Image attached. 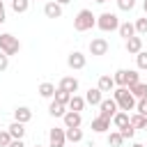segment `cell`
Listing matches in <instances>:
<instances>
[{
  "mask_svg": "<svg viewBox=\"0 0 147 147\" xmlns=\"http://www.w3.org/2000/svg\"><path fill=\"white\" fill-rule=\"evenodd\" d=\"M85 101H87L90 106H99V103L103 101V92H101L99 87H90L87 94H85Z\"/></svg>",
  "mask_w": 147,
  "mask_h": 147,
  "instance_id": "cell-12",
  "label": "cell"
},
{
  "mask_svg": "<svg viewBox=\"0 0 147 147\" xmlns=\"http://www.w3.org/2000/svg\"><path fill=\"white\" fill-rule=\"evenodd\" d=\"M0 51L7 53V55L11 57V55H16V53L21 51V41H18L14 34L5 32V34H0Z\"/></svg>",
  "mask_w": 147,
  "mask_h": 147,
  "instance_id": "cell-5",
  "label": "cell"
},
{
  "mask_svg": "<svg viewBox=\"0 0 147 147\" xmlns=\"http://www.w3.org/2000/svg\"><path fill=\"white\" fill-rule=\"evenodd\" d=\"M7 67H9V55H7V53H2V51H0V71H5V69H7Z\"/></svg>",
  "mask_w": 147,
  "mask_h": 147,
  "instance_id": "cell-36",
  "label": "cell"
},
{
  "mask_svg": "<svg viewBox=\"0 0 147 147\" xmlns=\"http://www.w3.org/2000/svg\"><path fill=\"white\" fill-rule=\"evenodd\" d=\"M85 96H78V94H71V99H69V103H67V108L69 110H76V113H80L83 108H85Z\"/></svg>",
  "mask_w": 147,
  "mask_h": 147,
  "instance_id": "cell-19",
  "label": "cell"
},
{
  "mask_svg": "<svg viewBox=\"0 0 147 147\" xmlns=\"http://www.w3.org/2000/svg\"><path fill=\"white\" fill-rule=\"evenodd\" d=\"M62 119H64V129H78V126L83 124V117H80V113H76V110H67Z\"/></svg>",
  "mask_w": 147,
  "mask_h": 147,
  "instance_id": "cell-10",
  "label": "cell"
},
{
  "mask_svg": "<svg viewBox=\"0 0 147 147\" xmlns=\"http://www.w3.org/2000/svg\"><path fill=\"white\" fill-rule=\"evenodd\" d=\"M44 14H46V18H60L62 16V5L55 2V0H48L44 5Z\"/></svg>",
  "mask_w": 147,
  "mask_h": 147,
  "instance_id": "cell-11",
  "label": "cell"
},
{
  "mask_svg": "<svg viewBox=\"0 0 147 147\" xmlns=\"http://www.w3.org/2000/svg\"><path fill=\"white\" fill-rule=\"evenodd\" d=\"M117 110H119V106H117V101H115V99H103V101L99 103V115H101V117H106V119H113Z\"/></svg>",
  "mask_w": 147,
  "mask_h": 147,
  "instance_id": "cell-6",
  "label": "cell"
},
{
  "mask_svg": "<svg viewBox=\"0 0 147 147\" xmlns=\"http://www.w3.org/2000/svg\"><path fill=\"white\" fill-rule=\"evenodd\" d=\"M48 147H64V142H67V131L64 129H51L48 131Z\"/></svg>",
  "mask_w": 147,
  "mask_h": 147,
  "instance_id": "cell-7",
  "label": "cell"
},
{
  "mask_svg": "<svg viewBox=\"0 0 147 147\" xmlns=\"http://www.w3.org/2000/svg\"><path fill=\"white\" fill-rule=\"evenodd\" d=\"M122 142H124V136L119 131H110L108 133V145L110 147H122Z\"/></svg>",
  "mask_w": 147,
  "mask_h": 147,
  "instance_id": "cell-26",
  "label": "cell"
},
{
  "mask_svg": "<svg viewBox=\"0 0 147 147\" xmlns=\"http://www.w3.org/2000/svg\"><path fill=\"white\" fill-rule=\"evenodd\" d=\"M129 90H131V94H133L136 99H147V83H136V85H131Z\"/></svg>",
  "mask_w": 147,
  "mask_h": 147,
  "instance_id": "cell-23",
  "label": "cell"
},
{
  "mask_svg": "<svg viewBox=\"0 0 147 147\" xmlns=\"http://www.w3.org/2000/svg\"><path fill=\"white\" fill-rule=\"evenodd\" d=\"M117 32H119V37L129 39V37H133V34H136V23H129V21H124V23H119Z\"/></svg>",
  "mask_w": 147,
  "mask_h": 147,
  "instance_id": "cell-21",
  "label": "cell"
},
{
  "mask_svg": "<svg viewBox=\"0 0 147 147\" xmlns=\"http://www.w3.org/2000/svg\"><path fill=\"white\" fill-rule=\"evenodd\" d=\"M131 147H145V145H142V142H133Z\"/></svg>",
  "mask_w": 147,
  "mask_h": 147,
  "instance_id": "cell-40",
  "label": "cell"
},
{
  "mask_svg": "<svg viewBox=\"0 0 147 147\" xmlns=\"http://www.w3.org/2000/svg\"><path fill=\"white\" fill-rule=\"evenodd\" d=\"M113 78H115V85L117 87H131V85L140 83V74L133 71V69H117Z\"/></svg>",
  "mask_w": 147,
  "mask_h": 147,
  "instance_id": "cell-3",
  "label": "cell"
},
{
  "mask_svg": "<svg viewBox=\"0 0 147 147\" xmlns=\"http://www.w3.org/2000/svg\"><path fill=\"white\" fill-rule=\"evenodd\" d=\"M136 113H140V115L147 117V99H138V103H136Z\"/></svg>",
  "mask_w": 147,
  "mask_h": 147,
  "instance_id": "cell-35",
  "label": "cell"
},
{
  "mask_svg": "<svg viewBox=\"0 0 147 147\" xmlns=\"http://www.w3.org/2000/svg\"><path fill=\"white\" fill-rule=\"evenodd\" d=\"M28 7H30V0H11V9L16 14H25Z\"/></svg>",
  "mask_w": 147,
  "mask_h": 147,
  "instance_id": "cell-27",
  "label": "cell"
},
{
  "mask_svg": "<svg viewBox=\"0 0 147 147\" xmlns=\"http://www.w3.org/2000/svg\"><path fill=\"white\" fill-rule=\"evenodd\" d=\"M67 131V140L69 142H80L83 140V129L78 126V129H64Z\"/></svg>",
  "mask_w": 147,
  "mask_h": 147,
  "instance_id": "cell-25",
  "label": "cell"
},
{
  "mask_svg": "<svg viewBox=\"0 0 147 147\" xmlns=\"http://www.w3.org/2000/svg\"><path fill=\"white\" fill-rule=\"evenodd\" d=\"M113 99L117 101V106H119V110H136V103H138V99L131 94V90L129 87H115L113 90Z\"/></svg>",
  "mask_w": 147,
  "mask_h": 147,
  "instance_id": "cell-1",
  "label": "cell"
},
{
  "mask_svg": "<svg viewBox=\"0 0 147 147\" xmlns=\"http://www.w3.org/2000/svg\"><path fill=\"white\" fill-rule=\"evenodd\" d=\"M11 140H14V138H11L9 131H0V147H9Z\"/></svg>",
  "mask_w": 147,
  "mask_h": 147,
  "instance_id": "cell-32",
  "label": "cell"
},
{
  "mask_svg": "<svg viewBox=\"0 0 147 147\" xmlns=\"http://www.w3.org/2000/svg\"><path fill=\"white\" fill-rule=\"evenodd\" d=\"M142 9H145V14H147V0H145V2H142Z\"/></svg>",
  "mask_w": 147,
  "mask_h": 147,
  "instance_id": "cell-41",
  "label": "cell"
},
{
  "mask_svg": "<svg viewBox=\"0 0 147 147\" xmlns=\"http://www.w3.org/2000/svg\"><path fill=\"white\" fill-rule=\"evenodd\" d=\"M67 64H69L71 69H85V64H87V57H85L80 51H74V53H69V57H67Z\"/></svg>",
  "mask_w": 147,
  "mask_h": 147,
  "instance_id": "cell-9",
  "label": "cell"
},
{
  "mask_svg": "<svg viewBox=\"0 0 147 147\" xmlns=\"http://www.w3.org/2000/svg\"><path fill=\"white\" fill-rule=\"evenodd\" d=\"M136 62H138V69H147V53L140 51V53L136 55Z\"/></svg>",
  "mask_w": 147,
  "mask_h": 147,
  "instance_id": "cell-34",
  "label": "cell"
},
{
  "mask_svg": "<svg viewBox=\"0 0 147 147\" xmlns=\"http://www.w3.org/2000/svg\"><path fill=\"white\" fill-rule=\"evenodd\" d=\"M55 2H60V5H67V2H71V0H55Z\"/></svg>",
  "mask_w": 147,
  "mask_h": 147,
  "instance_id": "cell-38",
  "label": "cell"
},
{
  "mask_svg": "<svg viewBox=\"0 0 147 147\" xmlns=\"http://www.w3.org/2000/svg\"><path fill=\"white\" fill-rule=\"evenodd\" d=\"M94 2H99V5H103V2H106V0H94Z\"/></svg>",
  "mask_w": 147,
  "mask_h": 147,
  "instance_id": "cell-42",
  "label": "cell"
},
{
  "mask_svg": "<svg viewBox=\"0 0 147 147\" xmlns=\"http://www.w3.org/2000/svg\"><path fill=\"white\" fill-rule=\"evenodd\" d=\"M131 124H133L136 129H145V126H147V117L140 115V113H133V115H131Z\"/></svg>",
  "mask_w": 147,
  "mask_h": 147,
  "instance_id": "cell-28",
  "label": "cell"
},
{
  "mask_svg": "<svg viewBox=\"0 0 147 147\" xmlns=\"http://www.w3.org/2000/svg\"><path fill=\"white\" fill-rule=\"evenodd\" d=\"M101 92H113L117 85H115V78L113 76H108V74H103V76H99V85H96Z\"/></svg>",
  "mask_w": 147,
  "mask_h": 147,
  "instance_id": "cell-14",
  "label": "cell"
},
{
  "mask_svg": "<svg viewBox=\"0 0 147 147\" xmlns=\"http://www.w3.org/2000/svg\"><path fill=\"white\" fill-rule=\"evenodd\" d=\"M108 129H110V119H106V117H101V115L92 119V131H94V133H106Z\"/></svg>",
  "mask_w": 147,
  "mask_h": 147,
  "instance_id": "cell-15",
  "label": "cell"
},
{
  "mask_svg": "<svg viewBox=\"0 0 147 147\" xmlns=\"http://www.w3.org/2000/svg\"><path fill=\"white\" fill-rule=\"evenodd\" d=\"M64 108H67L64 103H60V101H55V99H53V101H51V106H48V113H51L53 117H64V113H67Z\"/></svg>",
  "mask_w": 147,
  "mask_h": 147,
  "instance_id": "cell-22",
  "label": "cell"
},
{
  "mask_svg": "<svg viewBox=\"0 0 147 147\" xmlns=\"http://www.w3.org/2000/svg\"><path fill=\"white\" fill-rule=\"evenodd\" d=\"M7 131L11 133V138H21V140H23V136H25V124H23V122H16V119H14V122H11L9 126H7Z\"/></svg>",
  "mask_w": 147,
  "mask_h": 147,
  "instance_id": "cell-20",
  "label": "cell"
},
{
  "mask_svg": "<svg viewBox=\"0 0 147 147\" xmlns=\"http://www.w3.org/2000/svg\"><path fill=\"white\" fill-rule=\"evenodd\" d=\"M117 131L124 136V140H129V138H133V136H136V126H133V124H126L124 129H117Z\"/></svg>",
  "mask_w": 147,
  "mask_h": 147,
  "instance_id": "cell-30",
  "label": "cell"
},
{
  "mask_svg": "<svg viewBox=\"0 0 147 147\" xmlns=\"http://www.w3.org/2000/svg\"><path fill=\"white\" fill-rule=\"evenodd\" d=\"M39 96L53 99V96H55V85H53V83H41V85H39Z\"/></svg>",
  "mask_w": 147,
  "mask_h": 147,
  "instance_id": "cell-24",
  "label": "cell"
},
{
  "mask_svg": "<svg viewBox=\"0 0 147 147\" xmlns=\"http://www.w3.org/2000/svg\"><path fill=\"white\" fill-rule=\"evenodd\" d=\"M90 53L96 55V57H99V55H106V53H108V41H106L103 37L92 39V41H90Z\"/></svg>",
  "mask_w": 147,
  "mask_h": 147,
  "instance_id": "cell-8",
  "label": "cell"
},
{
  "mask_svg": "<svg viewBox=\"0 0 147 147\" xmlns=\"http://www.w3.org/2000/svg\"><path fill=\"white\" fill-rule=\"evenodd\" d=\"M14 119H16V122L28 124V122L32 119V110H30V108H25V106H18V108L14 110Z\"/></svg>",
  "mask_w": 147,
  "mask_h": 147,
  "instance_id": "cell-17",
  "label": "cell"
},
{
  "mask_svg": "<svg viewBox=\"0 0 147 147\" xmlns=\"http://www.w3.org/2000/svg\"><path fill=\"white\" fill-rule=\"evenodd\" d=\"M60 90H67V92L76 94V90H78V78H74V76H64V78L60 80Z\"/></svg>",
  "mask_w": 147,
  "mask_h": 147,
  "instance_id": "cell-16",
  "label": "cell"
},
{
  "mask_svg": "<svg viewBox=\"0 0 147 147\" xmlns=\"http://www.w3.org/2000/svg\"><path fill=\"white\" fill-rule=\"evenodd\" d=\"M136 34H147V16L136 21Z\"/></svg>",
  "mask_w": 147,
  "mask_h": 147,
  "instance_id": "cell-31",
  "label": "cell"
},
{
  "mask_svg": "<svg viewBox=\"0 0 147 147\" xmlns=\"http://www.w3.org/2000/svg\"><path fill=\"white\" fill-rule=\"evenodd\" d=\"M117 7H119L122 11H131V9L136 7V0H117Z\"/></svg>",
  "mask_w": 147,
  "mask_h": 147,
  "instance_id": "cell-33",
  "label": "cell"
},
{
  "mask_svg": "<svg viewBox=\"0 0 147 147\" xmlns=\"http://www.w3.org/2000/svg\"><path fill=\"white\" fill-rule=\"evenodd\" d=\"M0 14H5V5H2V0H0Z\"/></svg>",
  "mask_w": 147,
  "mask_h": 147,
  "instance_id": "cell-39",
  "label": "cell"
},
{
  "mask_svg": "<svg viewBox=\"0 0 147 147\" xmlns=\"http://www.w3.org/2000/svg\"><path fill=\"white\" fill-rule=\"evenodd\" d=\"M53 99L67 106V103H69V99H71V92H67V90H60V87H57V90H55V96H53Z\"/></svg>",
  "mask_w": 147,
  "mask_h": 147,
  "instance_id": "cell-29",
  "label": "cell"
},
{
  "mask_svg": "<svg viewBox=\"0 0 147 147\" xmlns=\"http://www.w3.org/2000/svg\"><path fill=\"white\" fill-rule=\"evenodd\" d=\"M96 28H99L101 32H113V30H117V28H119V18H117V14H113V11H103V14H99V16H96Z\"/></svg>",
  "mask_w": 147,
  "mask_h": 147,
  "instance_id": "cell-4",
  "label": "cell"
},
{
  "mask_svg": "<svg viewBox=\"0 0 147 147\" xmlns=\"http://www.w3.org/2000/svg\"><path fill=\"white\" fill-rule=\"evenodd\" d=\"M113 124H115L117 129H124L126 124H131V115H129L126 110H117L115 117H113Z\"/></svg>",
  "mask_w": 147,
  "mask_h": 147,
  "instance_id": "cell-18",
  "label": "cell"
},
{
  "mask_svg": "<svg viewBox=\"0 0 147 147\" xmlns=\"http://www.w3.org/2000/svg\"><path fill=\"white\" fill-rule=\"evenodd\" d=\"M34 147H41V145H34Z\"/></svg>",
  "mask_w": 147,
  "mask_h": 147,
  "instance_id": "cell-43",
  "label": "cell"
},
{
  "mask_svg": "<svg viewBox=\"0 0 147 147\" xmlns=\"http://www.w3.org/2000/svg\"><path fill=\"white\" fill-rule=\"evenodd\" d=\"M145 131H147V126H145Z\"/></svg>",
  "mask_w": 147,
  "mask_h": 147,
  "instance_id": "cell-44",
  "label": "cell"
},
{
  "mask_svg": "<svg viewBox=\"0 0 147 147\" xmlns=\"http://www.w3.org/2000/svg\"><path fill=\"white\" fill-rule=\"evenodd\" d=\"M9 147H25V145H23V140H21V138H14Z\"/></svg>",
  "mask_w": 147,
  "mask_h": 147,
  "instance_id": "cell-37",
  "label": "cell"
},
{
  "mask_svg": "<svg viewBox=\"0 0 147 147\" xmlns=\"http://www.w3.org/2000/svg\"><path fill=\"white\" fill-rule=\"evenodd\" d=\"M140 51H142V39H140V37H136V34H133V37H129V39H126V53L138 55Z\"/></svg>",
  "mask_w": 147,
  "mask_h": 147,
  "instance_id": "cell-13",
  "label": "cell"
},
{
  "mask_svg": "<svg viewBox=\"0 0 147 147\" xmlns=\"http://www.w3.org/2000/svg\"><path fill=\"white\" fill-rule=\"evenodd\" d=\"M96 25V16L90 11V9H80L78 14H76V18H74V30L76 32H87V30H92Z\"/></svg>",
  "mask_w": 147,
  "mask_h": 147,
  "instance_id": "cell-2",
  "label": "cell"
}]
</instances>
